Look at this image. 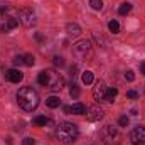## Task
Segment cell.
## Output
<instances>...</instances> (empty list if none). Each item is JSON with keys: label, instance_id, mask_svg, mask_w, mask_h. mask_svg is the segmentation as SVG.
<instances>
[{"label": "cell", "instance_id": "obj_3", "mask_svg": "<svg viewBox=\"0 0 145 145\" xmlns=\"http://www.w3.org/2000/svg\"><path fill=\"white\" fill-rule=\"evenodd\" d=\"M46 74H47V81H46V86L49 91H59L63 89L64 86V78L61 76V72H57L56 69H46Z\"/></svg>", "mask_w": 145, "mask_h": 145}, {"label": "cell", "instance_id": "obj_28", "mask_svg": "<svg viewBox=\"0 0 145 145\" xmlns=\"http://www.w3.org/2000/svg\"><path fill=\"white\" fill-rule=\"evenodd\" d=\"M22 145H36V140L34 138H24L22 140Z\"/></svg>", "mask_w": 145, "mask_h": 145}, {"label": "cell", "instance_id": "obj_12", "mask_svg": "<svg viewBox=\"0 0 145 145\" xmlns=\"http://www.w3.org/2000/svg\"><path fill=\"white\" fill-rule=\"evenodd\" d=\"M64 111L72 113V115H83V113H86V106L83 103H74L71 106H64Z\"/></svg>", "mask_w": 145, "mask_h": 145}, {"label": "cell", "instance_id": "obj_10", "mask_svg": "<svg viewBox=\"0 0 145 145\" xmlns=\"http://www.w3.org/2000/svg\"><path fill=\"white\" fill-rule=\"evenodd\" d=\"M86 118H88V121H100L103 118V110L100 106H91V108H88Z\"/></svg>", "mask_w": 145, "mask_h": 145}, {"label": "cell", "instance_id": "obj_19", "mask_svg": "<svg viewBox=\"0 0 145 145\" xmlns=\"http://www.w3.org/2000/svg\"><path fill=\"white\" fill-rule=\"evenodd\" d=\"M108 29H110V32L118 34V32H120V24H118L116 20H110L108 22Z\"/></svg>", "mask_w": 145, "mask_h": 145}, {"label": "cell", "instance_id": "obj_29", "mask_svg": "<svg viewBox=\"0 0 145 145\" xmlns=\"http://www.w3.org/2000/svg\"><path fill=\"white\" fill-rule=\"evenodd\" d=\"M127 96H128V98H132V100H135V98L138 96V93H137V91H133V89H130V91L127 93Z\"/></svg>", "mask_w": 145, "mask_h": 145}, {"label": "cell", "instance_id": "obj_17", "mask_svg": "<svg viewBox=\"0 0 145 145\" xmlns=\"http://www.w3.org/2000/svg\"><path fill=\"white\" fill-rule=\"evenodd\" d=\"M116 95H118V89H116V88H108V91H106V98H105V100L111 103V101L116 98Z\"/></svg>", "mask_w": 145, "mask_h": 145}, {"label": "cell", "instance_id": "obj_13", "mask_svg": "<svg viewBox=\"0 0 145 145\" xmlns=\"http://www.w3.org/2000/svg\"><path fill=\"white\" fill-rule=\"evenodd\" d=\"M51 123L52 121L47 116H44V115H39V116H36L32 120V125H36V127H46V125H51Z\"/></svg>", "mask_w": 145, "mask_h": 145}, {"label": "cell", "instance_id": "obj_23", "mask_svg": "<svg viewBox=\"0 0 145 145\" xmlns=\"http://www.w3.org/2000/svg\"><path fill=\"white\" fill-rule=\"evenodd\" d=\"M46 81H47V74H46V69H44V71L39 72V76H37V83H39L40 86H46Z\"/></svg>", "mask_w": 145, "mask_h": 145}, {"label": "cell", "instance_id": "obj_16", "mask_svg": "<svg viewBox=\"0 0 145 145\" xmlns=\"http://www.w3.org/2000/svg\"><path fill=\"white\" fill-rule=\"evenodd\" d=\"M130 10H132V3L125 2V3H121V5H120V8H118V14H120V15H127Z\"/></svg>", "mask_w": 145, "mask_h": 145}, {"label": "cell", "instance_id": "obj_2", "mask_svg": "<svg viewBox=\"0 0 145 145\" xmlns=\"http://www.w3.org/2000/svg\"><path fill=\"white\" fill-rule=\"evenodd\" d=\"M56 137L63 144H72L78 138V127L69 121H61L56 127Z\"/></svg>", "mask_w": 145, "mask_h": 145}, {"label": "cell", "instance_id": "obj_27", "mask_svg": "<svg viewBox=\"0 0 145 145\" xmlns=\"http://www.w3.org/2000/svg\"><path fill=\"white\" fill-rule=\"evenodd\" d=\"M14 64H15V66H22V64H24V59H22V56H17V57L14 59Z\"/></svg>", "mask_w": 145, "mask_h": 145}, {"label": "cell", "instance_id": "obj_15", "mask_svg": "<svg viewBox=\"0 0 145 145\" xmlns=\"http://www.w3.org/2000/svg\"><path fill=\"white\" fill-rule=\"evenodd\" d=\"M46 105H47L49 108H57V106L61 105V100H59L57 96H49V98L46 100Z\"/></svg>", "mask_w": 145, "mask_h": 145}, {"label": "cell", "instance_id": "obj_20", "mask_svg": "<svg viewBox=\"0 0 145 145\" xmlns=\"http://www.w3.org/2000/svg\"><path fill=\"white\" fill-rule=\"evenodd\" d=\"M81 79H83L84 84H91V83H93V72L91 71H84L83 72V76H81Z\"/></svg>", "mask_w": 145, "mask_h": 145}, {"label": "cell", "instance_id": "obj_14", "mask_svg": "<svg viewBox=\"0 0 145 145\" xmlns=\"http://www.w3.org/2000/svg\"><path fill=\"white\" fill-rule=\"evenodd\" d=\"M66 31H68L69 36H79V34H81V27H79L78 24H71V22L66 25Z\"/></svg>", "mask_w": 145, "mask_h": 145}, {"label": "cell", "instance_id": "obj_11", "mask_svg": "<svg viewBox=\"0 0 145 145\" xmlns=\"http://www.w3.org/2000/svg\"><path fill=\"white\" fill-rule=\"evenodd\" d=\"M22 78H24V74L19 69H7L5 71V79H8L10 83H19V81H22Z\"/></svg>", "mask_w": 145, "mask_h": 145}, {"label": "cell", "instance_id": "obj_4", "mask_svg": "<svg viewBox=\"0 0 145 145\" xmlns=\"http://www.w3.org/2000/svg\"><path fill=\"white\" fill-rule=\"evenodd\" d=\"M93 52V46L89 40L83 39V40H78L74 46H72V54L78 57V59H88Z\"/></svg>", "mask_w": 145, "mask_h": 145}, {"label": "cell", "instance_id": "obj_25", "mask_svg": "<svg viewBox=\"0 0 145 145\" xmlns=\"http://www.w3.org/2000/svg\"><path fill=\"white\" fill-rule=\"evenodd\" d=\"M118 125H120V127H127V125H128V116H127V115L120 116V120H118Z\"/></svg>", "mask_w": 145, "mask_h": 145}, {"label": "cell", "instance_id": "obj_8", "mask_svg": "<svg viewBox=\"0 0 145 145\" xmlns=\"http://www.w3.org/2000/svg\"><path fill=\"white\" fill-rule=\"evenodd\" d=\"M17 25H19V20H17L14 15H8V14L5 12V17H3L2 25H0V31H2V32H10V31H14Z\"/></svg>", "mask_w": 145, "mask_h": 145}, {"label": "cell", "instance_id": "obj_9", "mask_svg": "<svg viewBox=\"0 0 145 145\" xmlns=\"http://www.w3.org/2000/svg\"><path fill=\"white\" fill-rule=\"evenodd\" d=\"M106 91H108L106 83H105V81H98L96 86L93 88V98H95L96 101H101V100L106 98Z\"/></svg>", "mask_w": 145, "mask_h": 145}, {"label": "cell", "instance_id": "obj_31", "mask_svg": "<svg viewBox=\"0 0 145 145\" xmlns=\"http://www.w3.org/2000/svg\"><path fill=\"white\" fill-rule=\"evenodd\" d=\"M36 39H37V40H42V39H44V37L40 36V34H36Z\"/></svg>", "mask_w": 145, "mask_h": 145}, {"label": "cell", "instance_id": "obj_22", "mask_svg": "<svg viewBox=\"0 0 145 145\" xmlns=\"http://www.w3.org/2000/svg\"><path fill=\"white\" fill-rule=\"evenodd\" d=\"M89 5L93 10H101L103 8V0H89Z\"/></svg>", "mask_w": 145, "mask_h": 145}, {"label": "cell", "instance_id": "obj_18", "mask_svg": "<svg viewBox=\"0 0 145 145\" xmlns=\"http://www.w3.org/2000/svg\"><path fill=\"white\" fill-rule=\"evenodd\" d=\"M22 59H24V66H34V63H36V57L32 54H24Z\"/></svg>", "mask_w": 145, "mask_h": 145}, {"label": "cell", "instance_id": "obj_6", "mask_svg": "<svg viewBox=\"0 0 145 145\" xmlns=\"http://www.w3.org/2000/svg\"><path fill=\"white\" fill-rule=\"evenodd\" d=\"M19 20L22 22L24 27H32V25L36 24V15H34L32 8H29V7L20 8V12H19Z\"/></svg>", "mask_w": 145, "mask_h": 145}, {"label": "cell", "instance_id": "obj_26", "mask_svg": "<svg viewBox=\"0 0 145 145\" xmlns=\"http://www.w3.org/2000/svg\"><path fill=\"white\" fill-rule=\"evenodd\" d=\"M125 79L133 81V79H135V74H133V71H127V72H125Z\"/></svg>", "mask_w": 145, "mask_h": 145}, {"label": "cell", "instance_id": "obj_30", "mask_svg": "<svg viewBox=\"0 0 145 145\" xmlns=\"http://www.w3.org/2000/svg\"><path fill=\"white\" fill-rule=\"evenodd\" d=\"M140 71L145 74V63H142V64H140Z\"/></svg>", "mask_w": 145, "mask_h": 145}, {"label": "cell", "instance_id": "obj_5", "mask_svg": "<svg viewBox=\"0 0 145 145\" xmlns=\"http://www.w3.org/2000/svg\"><path fill=\"white\" fill-rule=\"evenodd\" d=\"M120 138H121L120 137V132L115 127L106 125V127L101 128V140L106 145H118L120 144Z\"/></svg>", "mask_w": 145, "mask_h": 145}, {"label": "cell", "instance_id": "obj_21", "mask_svg": "<svg viewBox=\"0 0 145 145\" xmlns=\"http://www.w3.org/2000/svg\"><path fill=\"white\" fill-rule=\"evenodd\" d=\"M52 63H54V66H56V68H63V66L66 64V61H64V57H63V56H54Z\"/></svg>", "mask_w": 145, "mask_h": 145}, {"label": "cell", "instance_id": "obj_24", "mask_svg": "<svg viewBox=\"0 0 145 145\" xmlns=\"http://www.w3.org/2000/svg\"><path fill=\"white\" fill-rule=\"evenodd\" d=\"M69 95H71V98H72V100H76V98L79 96V88H78V84H74V83L71 84V89H69Z\"/></svg>", "mask_w": 145, "mask_h": 145}, {"label": "cell", "instance_id": "obj_1", "mask_svg": "<svg viewBox=\"0 0 145 145\" xmlns=\"http://www.w3.org/2000/svg\"><path fill=\"white\" fill-rule=\"evenodd\" d=\"M17 103L25 111H34L39 106V95H37L36 89H32L29 86H24L17 93Z\"/></svg>", "mask_w": 145, "mask_h": 145}, {"label": "cell", "instance_id": "obj_7", "mask_svg": "<svg viewBox=\"0 0 145 145\" xmlns=\"http://www.w3.org/2000/svg\"><path fill=\"white\" fill-rule=\"evenodd\" d=\"M130 142L132 145H142L145 142V127H135L130 133Z\"/></svg>", "mask_w": 145, "mask_h": 145}]
</instances>
